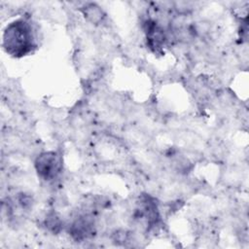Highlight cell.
<instances>
[{
	"label": "cell",
	"mask_w": 249,
	"mask_h": 249,
	"mask_svg": "<svg viewBox=\"0 0 249 249\" xmlns=\"http://www.w3.org/2000/svg\"><path fill=\"white\" fill-rule=\"evenodd\" d=\"M34 166L38 176L42 180L52 182L55 180L62 172V157L59 153L54 151L43 152L35 159Z\"/></svg>",
	"instance_id": "7a4b0ae2"
},
{
	"label": "cell",
	"mask_w": 249,
	"mask_h": 249,
	"mask_svg": "<svg viewBox=\"0 0 249 249\" xmlns=\"http://www.w3.org/2000/svg\"><path fill=\"white\" fill-rule=\"evenodd\" d=\"M69 233L76 241H84L92 237L95 233V221L93 216L85 213L75 218L69 226Z\"/></svg>",
	"instance_id": "3957f363"
},
{
	"label": "cell",
	"mask_w": 249,
	"mask_h": 249,
	"mask_svg": "<svg viewBox=\"0 0 249 249\" xmlns=\"http://www.w3.org/2000/svg\"><path fill=\"white\" fill-rule=\"evenodd\" d=\"M147 45L154 52H160L166 42V34L163 27L155 19H147L144 22Z\"/></svg>",
	"instance_id": "5b68a950"
},
{
	"label": "cell",
	"mask_w": 249,
	"mask_h": 249,
	"mask_svg": "<svg viewBox=\"0 0 249 249\" xmlns=\"http://www.w3.org/2000/svg\"><path fill=\"white\" fill-rule=\"evenodd\" d=\"M84 17L91 23L97 24L103 20L105 14L103 10L95 3H87L81 8Z\"/></svg>",
	"instance_id": "8992f818"
},
{
	"label": "cell",
	"mask_w": 249,
	"mask_h": 249,
	"mask_svg": "<svg viewBox=\"0 0 249 249\" xmlns=\"http://www.w3.org/2000/svg\"><path fill=\"white\" fill-rule=\"evenodd\" d=\"M45 225L49 231H51L53 233H57L61 231L62 222L59 219V217L55 213H51L47 216L45 220Z\"/></svg>",
	"instance_id": "52a82bcc"
},
{
	"label": "cell",
	"mask_w": 249,
	"mask_h": 249,
	"mask_svg": "<svg viewBox=\"0 0 249 249\" xmlns=\"http://www.w3.org/2000/svg\"><path fill=\"white\" fill-rule=\"evenodd\" d=\"M2 46L14 57H22L32 53L37 47L32 23L25 18L10 22L4 29Z\"/></svg>",
	"instance_id": "6da1fadb"
},
{
	"label": "cell",
	"mask_w": 249,
	"mask_h": 249,
	"mask_svg": "<svg viewBox=\"0 0 249 249\" xmlns=\"http://www.w3.org/2000/svg\"><path fill=\"white\" fill-rule=\"evenodd\" d=\"M136 216L137 218L144 219L151 229L158 226L160 216L156 199L149 195L141 196L136 208Z\"/></svg>",
	"instance_id": "277c9868"
}]
</instances>
